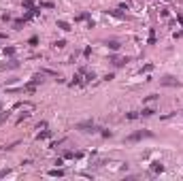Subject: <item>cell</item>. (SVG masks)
Wrapping results in <instances>:
<instances>
[{
    "label": "cell",
    "instance_id": "1",
    "mask_svg": "<svg viewBox=\"0 0 183 181\" xmlns=\"http://www.w3.org/2000/svg\"><path fill=\"white\" fill-rule=\"evenodd\" d=\"M75 130H79V132H85V134H98L102 128H100V126H96V124H94V119H85V122H79V124H75Z\"/></svg>",
    "mask_w": 183,
    "mask_h": 181
},
{
    "label": "cell",
    "instance_id": "2",
    "mask_svg": "<svg viewBox=\"0 0 183 181\" xmlns=\"http://www.w3.org/2000/svg\"><path fill=\"white\" fill-rule=\"evenodd\" d=\"M143 138H153V132H151V130H136V132H132V134L126 136V143H138V141H143Z\"/></svg>",
    "mask_w": 183,
    "mask_h": 181
},
{
    "label": "cell",
    "instance_id": "3",
    "mask_svg": "<svg viewBox=\"0 0 183 181\" xmlns=\"http://www.w3.org/2000/svg\"><path fill=\"white\" fill-rule=\"evenodd\" d=\"M160 85H162V88H183V83L177 79V77H173V75L160 77Z\"/></svg>",
    "mask_w": 183,
    "mask_h": 181
},
{
    "label": "cell",
    "instance_id": "4",
    "mask_svg": "<svg viewBox=\"0 0 183 181\" xmlns=\"http://www.w3.org/2000/svg\"><path fill=\"white\" fill-rule=\"evenodd\" d=\"M109 62H111L115 68H121V66H126V64L130 62V58H128V55H126V58H124V55H117V53L113 51V53L109 55Z\"/></svg>",
    "mask_w": 183,
    "mask_h": 181
},
{
    "label": "cell",
    "instance_id": "5",
    "mask_svg": "<svg viewBox=\"0 0 183 181\" xmlns=\"http://www.w3.org/2000/svg\"><path fill=\"white\" fill-rule=\"evenodd\" d=\"M164 171H166V166H164L160 160H153V162H151V173H153V175H162Z\"/></svg>",
    "mask_w": 183,
    "mask_h": 181
},
{
    "label": "cell",
    "instance_id": "6",
    "mask_svg": "<svg viewBox=\"0 0 183 181\" xmlns=\"http://www.w3.org/2000/svg\"><path fill=\"white\" fill-rule=\"evenodd\" d=\"M55 26H58V28H60L62 32H70V30H73L70 21H64V19H58V21H55Z\"/></svg>",
    "mask_w": 183,
    "mask_h": 181
},
{
    "label": "cell",
    "instance_id": "7",
    "mask_svg": "<svg viewBox=\"0 0 183 181\" xmlns=\"http://www.w3.org/2000/svg\"><path fill=\"white\" fill-rule=\"evenodd\" d=\"M155 115V109L151 107H143V111H138V117H153Z\"/></svg>",
    "mask_w": 183,
    "mask_h": 181
},
{
    "label": "cell",
    "instance_id": "8",
    "mask_svg": "<svg viewBox=\"0 0 183 181\" xmlns=\"http://www.w3.org/2000/svg\"><path fill=\"white\" fill-rule=\"evenodd\" d=\"M47 175H49V177H64V175H66V171H64L62 166H58V168H51Z\"/></svg>",
    "mask_w": 183,
    "mask_h": 181
},
{
    "label": "cell",
    "instance_id": "9",
    "mask_svg": "<svg viewBox=\"0 0 183 181\" xmlns=\"http://www.w3.org/2000/svg\"><path fill=\"white\" fill-rule=\"evenodd\" d=\"M104 45L109 47L111 51H119V49H121V45H119V41H115V39H111V41H104Z\"/></svg>",
    "mask_w": 183,
    "mask_h": 181
},
{
    "label": "cell",
    "instance_id": "10",
    "mask_svg": "<svg viewBox=\"0 0 183 181\" xmlns=\"http://www.w3.org/2000/svg\"><path fill=\"white\" fill-rule=\"evenodd\" d=\"M4 68H6V70H15V68H19V62H17L15 58H9V62L4 64Z\"/></svg>",
    "mask_w": 183,
    "mask_h": 181
},
{
    "label": "cell",
    "instance_id": "11",
    "mask_svg": "<svg viewBox=\"0 0 183 181\" xmlns=\"http://www.w3.org/2000/svg\"><path fill=\"white\" fill-rule=\"evenodd\" d=\"M36 4H39L36 0H24V2H21V6H24V11H30V9H34Z\"/></svg>",
    "mask_w": 183,
    "mask_h": 181
},
{
    "label": "cell",
    "instance_id": "12",
    "mask_svg": "<svg viewBox=\"0 0 183 181\" xmlns=\"http://www.w3.org/2000/svg\"><path fill=\"white\" fill-rule=\"evenodd\" d=\"M49 136H51V130H41V132H39V134H36V141H45V138H49Z\"/></svg>",
    "mask_w": 183,
    "mask_h": 181
},
{
    "label": "cell",
    "instance_id": "13",
    "mask_svg": "<svg viewBox=\"0 0 183 181\" xmlns=\"http://www.w3.org/2000/svg\"><path fill=\"white\" fill-rule=\"evenodd\" d=\"M147 45H155V28H149V39H147Z\"/></svg>",
    "mask_w": 183,
    "mask_h": 181
},
{
    "label": "cell",
    "instance_id": "14",
    "mask_svg": "<svg viewBox=\"0 0 183 181\" xmlns=\"http://www.w3.org/2000/svg\"><path fill=\"white\" fill-rule=\"evenodd\" d=\"M9 117H11V111H0V126H2Z\"/></svg>",
    "mask_w": 183,
    "mask_h": 181
},
{
    "label": "cell",
    "instance_id": "15",
    "mask_svg": "<svg viewBox=\"0 0 183 181\" xmlns=\"http://www.w3.org/2000/svg\"><path fill=\"white\" fill-rule=\"evenodd\" d=\"M2 53H4V55H9V58H13V55H15V47H4V49H2Z\"/></svg>",
    "mask_w": 183,
    "mask_h": 181
},
{
    "label": "cell",
    "instance_id": "16",
    "mask_svg": "<svg viewBox=\"0 0 183 181\" xmlns=\"http://www.w3.org/2000/svg\"><path fill=\"white\" fill-rule=\"evenodd\" d=\"M39 9L43 11V9H55V4L53 2H39Z\"/></svg>",
    "mask_w": 183,
    "mask_h": 181
},
{
    "label": "cell",
    "instance_id": "17",
    "mask_svg": "<svg viewBox=\"0 0 183 181\" xmlns=\"http://www.w3.org/2000/svg\"><path fill=\"white\" fill-rule=\"evenodd\" d=\"M83 77H85V83H88V81H94V79H96V73H94V70H85V75H83Z\"/></svg>",
    "mask_w": 183,
    "mask_h": 181
},
{
    "label": "cell",
    "instance_id": "18",
    "mask_svg": "<svg viewBox=\"0 0 183 181\" xmlns=\"http://www.w3.org/2000/svg\"><path fill=\"white\" fill-rule=\"evenodd\" d=\"M66 45H68V43H66L64 39H60V41H55V43H53V47H55V49H64Z\"/></svg>",
    "mask_w": 183,
    "mask_h": 181
},
{
    "label": "cell",
    "instance_id": "19",
    "mask_svg": "<svg viewBox=\"0 0 183 181\" xmlns=\"http://www.w3.org/2000/svg\"><path fill=\"white\" fill-rule=\"evenodd\" d=\"M85 19H90V13H79L75 17V21H85Z\"/></svg>",
    "mask_w": 183,
    "mask_h": 181
},
{
    "label": "cell",
    "instance_id": "20",
    "mask_svg": "<svg viewBox=\"0 0 183 181\" xmlns=\"http://www.w3.org/2000/svg\"><path fill=\"white\" fill-rule=\"evenodd\" d=\"M28 45H30V47H36V45H39V36H36V34H34V36H30V39H28Z\"/></svg>",
    "mask_w": 183,
    "mask_h": 181
},
{
    "label": "cell",
    "instance_id": "21",
    "mask_svg": "<svg viewBox=\"0 0 183 181\" xmlns=\"http://www.w3.org/2000/svg\"><path fill=\"white\" fill-rule=\"evenodd\" d=\"M100 134H102V138H111L113 132H111V130H106V128H102V130H100Z\"/></svg>",
    "mask_w": 183,
    "mask_h": 181
},
{
    "label": "cell",
    "instance_id": "22",
    "mask_svg": "<svg viewBox=\"0 0 183 181\" xmlns=\"http://www.w3.org/2000/svg\"><path fill=\"white\" fill-rule=\"evenodd\" d=\"M158 98H160L158 94H149V96H145V100H143V102H151V100H158Z\"/></svg>",
    "mask_w": 183,
    "mask_h": 181
},
{
    "label": "cell",
    "instance_id": "23",
    "mask_svg": "<svg viewBox=\"0 0 183 181\" xmlns=\"http://www.w3.org/2000/svg\"><path fill=\"white\" fill-rule=\"evenodd\" d=\"M126 119H138V113H136V111H130V113H126Z\"/></svg>",
    "mask_w": 183,
    "mask_h": 181
},
{
    "label": "cell",
    "instance_id": "24",
    "mask_svg": "<svg viewBox=\"0 0 183 181\" xmlns=\"http://www.w3.org/2000/svg\"><path fill=\"white\" fill-rule=\"evenodd\" d=\"M90 55H92V45H88V47H85V49H83V58L88 60Z\"/></svg>",
    "mask_w": 183,
    "mask_h": 181
},
{
    "label": "cell",
    "instance_id": "25",
    "mask_svg": "<svg viewBox=\"0 0 183 181\" xmlns=\"http://www.w3.org/2000/svg\"><path fill=\"white\" fill-rule=\"evenodd\" d=\"M28 117H30V113H28V111H26V113H21V115L17 117V124H21V122H24V119H28Z\"/></svg>",
    "mask_w": 183,
    "mask_h": 181
},
{
    "label": "cell",
    "instance_id": "26",
    "mask_svg": "<svg viewBox=\"0 0 183 181\" xmlns=\"http://www.w3.org/2000/svg\"><path fill=\"white\" fill-rule=\"evenodd\" d=\"M45 128H49L47 122H39V124H36V130H45Z\"/></svg>",
    "mask_w": 183,
    "mask_h": 181
},
{
    "label": "cell",
    "instance_id": "27",
    "mask_svg": "<svg viewBox=\"0 0 183 181\" xmlns=\"http://www.w3.org/2000/svg\"><path fill=\"white\" fill-rule=\"evenodd\" d=\"M151 68H153V64H145V66H143V68H140V75H143V73H149V70H151Z\"/></svg>",
    "mask_w": 183,
    "mask_h": 181
},
{
    "label": "cell",
    "instance_id": "28",
    "mask_svg": "<svg viewBox=\"0 0 183 181\" xmlns=\"http://www.w3.org/2000/svg\"><path fill=\"white\" fill-rule=\"evenodd\" d=\"M177 21H179V26L183 28V15H181V13H177Z\"/></svg>",
    "mask_w": 183,
    "mask_h": 181
},
{
    "label": "cell",
    "instance_id": "29",
    "mask_svg": "<svg viewBox=\"0 0 183 181\" xmlns=\"http://www.w3.org/2000/svg\"><path fill=\"white\" fill-rule=\"evenodd\" d=\"M2 21H11V13H4L2 15Z\"/></svg>",
    "mask_w": 183,
    "mask_h": 181
},
{
    "label": "cell",
    "instance_id": "30",
    "mask_svg": "<svg viewBox=\"0 0 183 181\" xmlns=\"http://www.w3.org/2000/svg\"><path fill=\"white\" fill-rule=\"evenodd\" d=\"M113 77H115V73H109V75H104V81H111Z\"/></svg>",
    "mask_w": 183,
    "mask_h": 181
},
{
    "label": "cell",
    "instance_id": "31",
    "mask_svg": "<svg viewBox=\"0 0 183 181\" xmlns=\"http://www.w3.org/2000/svg\"><path fill=\"white\" fill-rule=\"evenodd\" d=\"M2 39H6V34H2V32H0V41H2Z\"/></svg>",
    "mask_w": 183,
    "mask_h": 181
},
{
    "label": "cell",
    "instance_id": "32",
    "mask_svg": "<svg viewBox=\"0 0 183 181\" xmlns=\"http://www.w3.org/2000/svg\"><path fill=\"white\" fill-rule=\"evenodd\" d=\"M0 109H2V104H0Z\"/></svg>",
    "mask_w": 183,
    "mask_h": 181
}]
</instances>
